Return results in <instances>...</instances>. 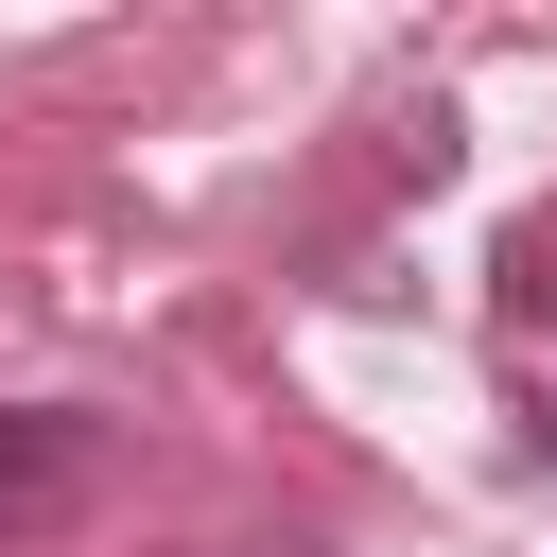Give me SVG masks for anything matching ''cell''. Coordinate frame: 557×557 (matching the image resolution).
Segmentation results:
<instances>
[{"mask_svg":"<svg viewBox=\"0 0 557 557\" xmlns=\"http://www.w3.org/2000/svg\"><path fill=\"white\" fill-rule=\"evenodd\" d=\"M505 313H522V331H557V209H540V226H505Z\"/></svg>","mask_w":557,"mask_h":557,"instance_id":"7a4b0ae2","label":"cell"},{"mask_svg":"<svg viewBox=\"0 0 557 557\" xmlns=\"http://www.w3.org/2000/svg\"><path fill=\"white\" fill-rule=\"evenodd\" d=\"M522 453H540V470H557V383H540V400H522Z\"/></svg>","mask_w":557,"mask_h":557,"instance_id":"3957f363","label":"cell"},{"mask_svg":"<svg viewBox=\"0 0 557 557\" xmlns=\"http://www.w3.org/2000/svg\"><path fill=\"white\" fill-rule=\"evenodd\" d=\"M87 453H104V435H87L70 400H17V418H0V522L70 505V487H87Z\"/></svg>","mask_w":557,"mask_h":557,"instance_id":"6da1fadb","label":"cell"}]
</instances>
